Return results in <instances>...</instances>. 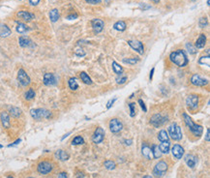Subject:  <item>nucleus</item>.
<instances>
[{
  "label": "nucleus",
  "mask_w": 210,
  "mask_h": 178,
  "mask_svg": "<svg viewBox=\"0 0 210 178\" xmlns=\"http://www.w3.org/2000/svg\"><path fill=\"white\" fill-rule=\"evenodd\" d=\"M80 79H81V80H83L85 84H88V85L89 84H92V80H91V79L89 77V76L87 75L86 73L81 72L80 73Z\"/></svg>",
  "instance_id": "31"
},
{
  "label": "nucleus",
  "mask_w": 210,
  "mask_h": 178,
  "mask_svg": "<svg viewBox=\"0 0 210 178\" xmlns=\"http://www.w3.org/2000/svg\"><path fill=\"white\" fill-rule=\"evenodd\" d=\"M59 17H60V15L57 9H52L49 12V18L52 22H56L58 19H59Z\"/></svg>",
  "instance_id": "25"
},
{
  "label": "nucleus",
  "mask_w": 210,
  "mask_h": 178,
  "mask_svg": "<svg viewBox=\"0 0 210 178\" xmlns=\"http://www.w3.org/2000/svg\"><path fill=\"white\" fill-rule=\"evenodd\" d=\"M152 1H154V2H159L160 0H152Z\"/></svg>",
  "instance_id": "54"
},
{
  "label": "nucleus",
  "mask_w": 210,
  "mask_h": 178,
  "mask_svg": "<svg viewBox=\"0 0 210 178\" xmlns=\"http://www.w3.org/2000/svg\"><path fill=\"white\" fill-rule=\"evenodd\" d=\"M113 28L115 30H117V31H124V30L126 29V23L124 22V21H117V22L114 23Z\"/></svg>",
  "instance_id": "29"
},
{
  "label": "nucleus",
  "mask_w": 210,
  "mask_h": 178,
  "mask_svg": "<svg viewBox=\"0 0 210 178\" xmlns=\"http://www.w3.org/2000/svg\"><path fill=\"white\" fill-rule=\"evenodd\" d=\"M122 128H123V125H122V123L119 121L118 119H112L111 120V122H110V129L111 131L112 132V133H118V132H120L122 130Z\"/></svg>",
  "instance_id": "12"
},
{
  "label": "nucleus",
  "mask_w": 210,
  "mask_h": 178,
  "mask_svg": "<svg viewBox=\"0 0 210 178\" xmlns=\"http://www.w3.org/2000/svg\"><path fill=\"white\" fill-rule=\"evenodd\" d=\"M154 71H155V68H152V70H151V72H150V79H153V74H154Z\"/></svg>",
  "instance_id": "51"
},
{
  "label": "nucleus",
  "mask_w": 210,
  "mask_h": 178,
  "mask_svg": "<svg viewBox=\"0 0 210 178\" xmlns=\"http://www.w3.org/2000/svg\"><path fill=\"white\" fill-rule=\"evenodd\" d=\"M69 86L72 90H77V89L79 88V84H77V81L75 77H71V79H69Z\"/></svg>",
  "instance_id": "33"
},
{
  "label": "nucleus",
  "mask_w": 210,
  "mask_h": 178,
  "mask_svg": "<svg viewBox=\"0 0 210 178\" xmlns=\"http://www.w3.org/2000/svg\"><path fill=\"white\" fill-rule=\"evenodd\" d=\"M40 1H41V0H29V3L31 4V5L36 6V5H38Z\"/></svg>",
  "instance_id": "46"
},
{
  "label": "nucleus",
  "mask_w": 210,
  "mask_h": 178,
  "mask_svg": "<svg viewBox=\"0 0 210 178\" xmlns=\"http://www.w3.org/2000/svg\"><path fill=\"white\" fill-rule=\"evenodd\" d=\"M21 139H18V140H15V141L14 143H12V144H10V145H9V147H12V146H15V145H18V143H19V142H21Z\"/></svg>",
  "instance_id": "50"
},
{
  "label": "nucleus",
  "mask_w": 210,
  "mask_h": 178,
  "mask_svg": "<svg viewBox=\"0 0 210 178\" xmlns=\"http://www.w3.org/2000/svg\"><path fill=\"white\" fill-rule=\"evenodd\" d=\"M169 58L174 64L179 66V67H184V66L188 64L187 55H186V53L181 49H178L176 51L172 52L169 55Z\"/></svg>",
  "instance_id": "1"
},
{
  "label": "nucleus",
  "mask_w": 210,
  "mask_h": 178,
  "mask_svg": "<svg viewBox=\"0 0 210 178\" xmlns=\"http://www.w3.org/2000/svg\"><path fill=\"white\" fill-rule=\"evenodd\" d=\"M44 84L45 85H54L56 84V77L52 73H46L44 76Z\"/></svg>",
  "instance_id": "17"
},
{
  "label": "nucleus",
  "mask_w": 210,
  "mask_h": 178,
  "mask_svg": "<svg viewBox=\"0 0 210 178\" xmlns=\"http://www.w3.org/2000/svg\"><path fill=\"white\" fill-rule=\"evenodd\" d=\"M8 178H14L13 176H9V177H8Z\"/></svg>",
  "instance_id": "55"
},
{
  "label": "nucleus",
  "mask_w": 210,
  "mask_h": 178,
  "mask_svg": "<svg viewBox=\"0 0 210 178\" xmlns=\"http://www.w3.org/2000/svg\"><path fill=\"white\" fill-rule=\"evenodd\" d=\"M143 178H153V177L151 176V175H145V176L143 177Z\"/></svg>",
  "instance_id": "53"
},
{
  "label": "nucleus",
  "mask_w": 210,
  "mask_h": 178,
  "mask_svg": "<svg viewBox=\"0 0 210 178\" xmlns=\"http://www.w3.org/2000/svg\"><path fill=\"white\" fill-rule=\"evenodd\" d=\"M104 138H105V131L102 128H97L94 135H93L92 140L95 143H100L104 140Z\"/></svg>",
  "instance_id": "14"
},
{
  "label": "nucleus",
  "mask_w": 210,
  "mask_h": 178,
  "mask_svg": "<svg viewBox=\"0 0 210 178\" xmlns=\"http://www.w3.org/2000/svg\"><path fill=\"white\" fill-rule=\"evenodd\" d=\"M30 114L34 119H43V118H49L52 116V112L45 110V108H36V110H31Z\"/></svg>",
  "instance_id": "3"
},
{
  "label": "nucleus",
  "mask_w": 210,
  "mask_h": 178,
  "mask_svg": "<svg viewBox=\"0 0 210 178\" xmlns=\"http://www.w3.org/2000/svg\"><path fill=\"white\" fill-rule=\"evenodd\" d=\"M205 44H206V36L204 34H200L196 42V46L197 49H203L204 48Z\"/></svg>",
  "instance_id": "23"
},
{
  "label": "nucleus",
  "mask_w": 210,
  "mask_h": 178,
  "mask_svg": "<svg viewBox=\"0 0 210 178\" xmlns=\"http://www.w3.org/2000/svg\"><path fill=\"white\" fill-rule=\"evenodd\" d=\"M172 155L174 156V158H176V159H181L182 156H183V154H184V149L182 148L179 144L174 145L172 147Z\"/></svg>",
  "instance_id": "19"
},
{
  "label": "nucleus",
  "mask_w": 210,
  "mask_h": 178,
  "mask_svg": "<svg viewBox=\"0 0 210 178\" xmlns=\"http://www.w3.org/2000/svg\"><path fill=\"white\" fill-rule=\"evenodd\" d=\"M77 18V14H75V15H68V17H67L68 19H75V18Z\"/></svg>",
  "instance_id": "48"
},
{
  "label": "nucleus",
  "mask_w": 210,
  "mask_h": 178,
  "mask_svg": "<svg viewBox=\"0 0 210 178\" xmlns=\"http://www.w3.org/2000/svg\"><path fill=\"white\" fill-rule=\"evenodd\" d=\"M87 3L89 4H93V5H95V4H98L101 2V0H85Z\"/></svg>",
  "instance_id": "45"
},
{
  "label": "nucleus",
  "mask_w": 210,
  "mask_h": 178,
  "mask_svg": "<svg viewBox=\"0 0 210 178\" xmlns=\"http://www.w3.org/2000/svg\"><path fill=\"white\" fill-rule=\"evenodd\" d=\"M18 43H19V46H21V48H34L35 46V45L33 44V42L31 41L27 36L19 37Z\"/></svg>",
  "instance_id": "15"
},
{
  "label": "nucleus",
  "mask_w": 210,
  "mask_h": 178,
  "mask_svg": "<svg viewBox=\"0 0 210 178\" xmlns=\"http://www.w3.org/2000/svg\"><path fill=\"white\" fill-rule=\"evenodd\" d=\"M139 61L138 58H124L123 59V62L124 63H126V64H131V65H135L137 62Z\"/></svg>",
  "instance_id": "37"
},
{
  "label": "nucleus",
  "mask_w": 210,
  "mask_h": 178,
  "mask_svg": "<svg viewBox=\"0 0 210 178\" xmlns=\"http://www.w3.org/2000/svg\"><path fill=\"white\" fill-rule=\"evenodd\" d=\"M112 69H113L114 73H115V74H117V75H121L122 72H123L122 67H121V66H120L119 64L116 63L115 61L112 62Z\"/></svg>",
  "instance_id": "34"
},
{
  "label": "nucleus",
  "mask_w": 210,
  "mask_h": 178,
  "mask_svg": "<svg viewBox=\"0 0 210 178\" xmlns=\"http://www.w3.org/2000/svg\"><path fill=\"white\" fill-rule=\"evenodd\" d=\"M141 154L143 157H145L146 159H150L153 158V154H152V150L149 147V145L147 144L146 142H143L142 143V146H141Z\"/></svg>",
  "instance_id": "16"
},
{
  "label": "nucleus",
  "mask_w": 210,
  "mask_h": 178,
  "mask_svg": "<svg viewBox=\"0 0 210 178\" xmlns=\"http://www.w3.org/2000/svg\"><path fill=\"white\" fill-rule=\"evenodd\" d=\"M55 156L61 161H66V160H68L69 159V155L63 150H58L57 152L55 153Z\"/></svg>",
  "instance_id": "27"
},
{
  "label": "nucleus",
  "mask_w": 210,
  "mask_h": 178,
  "mask_svg": "<svg viewBox=\"0 0 210 178\" xmlns=\"http://www.w3.org/2000/svg\"><path fill=\"white\" fill-rule=\"evenodd\" d=\"M191 82L196 86H205L208 84V80L201 77L200 75H194L191 77Z\"/></svg>",
  "instance_id": "11"
},
{
  "label": "nucleus",
  "mask_w": 210,
  "mask_h": 178,
  "mask_svg": "<svg viewBox=\"0 0 210 178\" xmlns=\"http://www.w3.org/2000/svg\"><path fill=\"white\" fill-rule=\"evenodd\" d=\"M15 30H17V32L22 34V33L27 32V31L29 30V28H28V26H26L24 24V23L18 22V25H17V27H15Z\"/></svg>",
  "instance_id": "26"
},
{
  "label": "nucleus",
  "mask_w": 210,
  "mask_h": 178,
  "mask_svg": "<svg viewBox=\"0 0 210 178\" xmlns=\"http://www.w3.org/2000/svg\"><path fill=\"white\" fill-rule=\"evenodd\" d=\"M18 80L22 86H27L30 84V77L26 74V72L23 69H19L18 72Z\"/></svg>",
  "instance_id": "6"
},
{
  "label": "nucleus",
  "mask_w": 210,
  "mask_h": 178,
  "mask_svg": "<svg viewBox=\"0 0 210 178\" xmlns=\"http://www.w3.org/2000/svg\"><path fill=\"white\" fill-rule=\"evenodd\" d=\"M115 101H116V98H114L113 100H111L110 102H108V103L107 104V107H108V108H110V107L112 106V104H113V103L115 102Z\"/></svg>",
  "instance_id": "47"
},
{
  "label": "nucleus",
  "mask_w": 210,
  "mask_h": 178,
  "mask_svg": "<svg viewBox=\"0 0 210 178\" xmlns=\"http://www.w3.org/2000/svg\"><path fill=\"white\" fill-rule=\"evenodd\" d=\"M58 178H67V173H66V172H61L59 175H58Z\"/></svg>",
  "instance_id": "49"
},
{
  "label": "nucleus",
  "mask_w": 210,
  "mask_h": 178,
  "mask_svg": "<svg viewBox=\"0 0 210 178\" xmlns=\"http://www.w3.org/2000/svg\"><path fill=\"white\" fill-rule=\"evenodd\" d=\"M158 138L160 141H168L169 140V135L167 134L165 130H162L158 135Z\"/></svg>",
  "instance_id": "32"
},
{
  "label": "nucleus",
  "mask_w": 210,
  "mask_h": 178,
  "mask_svg": "<svg viewBox=\"0 0 210 178\" xmlns=\"http://www.w3.org/2000/svg\"><path fill=\"white\" fill-rule=\"evenodd\" d=\"M91 24H92V27H93V29H94L95 32L100 33L101 31H103V29H104L105 22L100 18H94V19H92Z\"/></svg>",
  "instance_id": "13"
},
{
  "label": "nucleus",
  "mask_w": 210,
  "mask_h": 178,
  "mask_svg": "<svg viewBox=\"0 0 210 178\" xmlns=\"http://www.w3.org/2000/svg\"><path fill=\"white\" fill-rule=\"evenodd\" d=\"M139 104H141V108L143 110V111H144V112H146V110H146V107H145L144 103L142 102V100H139Z\"/></svg>",
  "instance_id": "44"
},
{
  "label": "nucleus",
  "mask_w": 210,
  "mask_h": 178,
  "mask_svg": "<svg viewBox=\"0 0 210 178\" xmlns=\"http://www.w3.org/2000/svg\"><path fill=\"white\" fill-rule=\"evenodd\" d=\"M0 119H1V123L4 128H9L10 127V116L8 114V112L3 111L0 114Z\"/></svg>",
  "instance_id": "21"
},
{
  "label": "nucleus",
  "mask_w": 210,
  "mask_h": 178,
  "mask_svg": "<svg viewBox=\"0 0 210 178\" xmlns=\"http://www.w3.org/2000/svg\"><path fill=\"white\" fill-rule=\"evenodd\" d=\"M2 147H3V146H2L1 144H0V148H2Z\"/></svg>",
  "instance_id": "56"
},
{
  "label": "nucleus",
  "mask_w": 210,
  "mask_h": 178,
  "mask_svg": "<svg viewBox=\"0 0 210 178\" xmlns=\"http://www.w3.org/2000/svg\"><path fill=\"white\" fill-rule=\"evenodd\" d=\"M34 97H35V92H34V90L32 88H30L29 90L25 93V99L30 101V100L34 99Z\"/></svg>",
  "instance_id": "36"
},
{
  "label": "nucleus",
  "mask_w": 210,
  "mask_h": 178,
  "mask_svg": "<svg viewBox=\"0 0 210 178\" xmlns=\"http://www.w3.org/2000/svg\"><path fill=\"white\" fill-rule=\"evenodd\" d=\"M30 178H32V177H30Z\"/></svg>",
  "instance_id": "57"
},
{
  "label": "nucleus",
  "mask_w": 210,
  "mask_h": 178,
  "mask_svg": "<svg viewBox=\"0 0 210 178\" xmlns=\"http://www.w3.org/2000/svg\"><path fill=\"white\" fill-rule=\"evenodd\" d=\"M159 148L160 151L164 154H168L169 152V148H170V142L168 141H161V144L159 145Z\"/></svg>",
  "instance_id": "24"
},
{
  "label": "nucleus",
  "mask_w": 210,
  "mask_h": 178,
  "mask_svg": "<svg viewBox=\"0 0 210 178\" xmlns=\"http://www.w3.org/2000/svg\"><path fill=\"white\" fill-rule=\"evenodd\" d=\"M18 17L25 21H30L31 19L34 18V15L27 11H19L18 13Z\"/></svg>",
  "instance_id": "20"
},
{
  "label": "nucleus",
  "mask_w": 210,
  "mask_h": 178,
  "mask_svg": "<svg viewBox=\"0 0 210 178\" xmlns=\"http://www.w3.org/2000/svg\"><path fill=\"white\" fill-rule=\"evenodd\" d=\"M184 160L186 162V164L188 165V166H190L191 168H195L196 165H197V158L196 156H194V155H192V154L186 155L185 158H184Z\"/></svg>",
  "instance_id": "18"
},
{
  "label": "nucleus",
  "mask_w": 210,
  "mask_h": 178,
  "mask_svg": "<svg viewBox=\"0 0 210 178\" xmlns=\"http://www.w3.org/2000/svg\"><path fill=\"white\" fill-rule=\"evenodd\" d=\"M167 170H168V165H167V163L164 161H161V162H159L156 165V166L154 168L153 175L157 178H161L165 175Z\"/></svg>",
  "instance_id": "4"
},
{
  "label": "nucleus",
  "mask_w": 210,
  "mask_h": 178,
  "mask_svg": "<svg viewBox=\"0 0 210 178\" xmlns=\"http://www.w3.org/2000/svg\"><path fill=\"white\" fill-rule=\"evenodd\" d=\"M129 107H130V110H131L130 115L132 116V117H134V116L136 115V104L132 103V104H129Z\"/></svg>",
  "instance_id": "42"
},
{
  "label": "nucleus",
  "mask_w": 210,
  "mask_h": 178,
  "mask_svg": "<svg viewBox=\"0 0 210 178\" xmlns=\"http://www.w3.org/2000/svg\"><path fill=\"white\" fill-rule=\"evenodd\" d=\"M151 150H152L153 157H154L155 159H159V158L161 157L162 152L160 151V148H159V146H158V145L153 144V145H152V148H151Z\"/></svg>",
  "instance_id": "28"
},
{
  "label": "nucleus",
  "mask_w": 210,
  "mask_h": 178,
  "mask_svg": "<svg viewBox=\"0 0 210 178\" xmlns=\"http://www.w3.org/2000/svg\"><path fill=\"white\" fill-rule=\"evenodd\" d=\"M206 141H209V129H207V134H206Z\"/></svg>",
  "instance_id": "52"
},
{
  "label": "nucleus",
  "mask_w": 210,
  "mask_h": 178,
  "mask_svg": "<svg viewBox=\"0 0 210 178\" xmlns=\"http://www.w3.org/2000/svg\"><path fill=\"white\" fill-rule=\"evenodd\" d=\"M105 166L108 169H113L115 168V164L112 161H106L105 162Z\"/></svg>",
  "instance_id": "40"
},
{
  "label": "nucleus",
  "mask_w": 210,
  "mask_h": 178,
  "mask_svg": "<svg viewBox=\"0 0 210 178\" xmlns=\"http://www.w3.org/2000/svg\"><path fill=\"white\" fill-rule=\"evenodd\" d=\"M169 133L170 138L174 140H180L182 138V132H181V128L177 125L176 123H173L169 126Z\"/></svg>",
  "instance_id": "5"
},
{
  "label": "nucleus",
  "mask_w": 210,
  "mask_h": 178,
  "mask_svg": "<svg viewBox=\"0 0 210 178\" xmlns=\"http://www.w3.org/2000/svg\"><path fill=\"white\" fill-rule=\"evenodd\" d=\"M83 143V138L81 137H76L73 139V145H79Z\"/></svg>",
  "instance_id": "39"
},
{
  "label": "nucleus",
  "mask_w": 210,
  "mask_h": 178,
  "mask_svg": "<svg viewBox=\"0 0 210 178\" xmlns=\"http://www.w3.org/2000/svg\"><path fill=\"white\" fill-rule=\"evenodd\" d=\"M166 121H167V118L164 117V116H162L161 114H155L150 119V123L152 124L154 127H157V128L162 126Z\"/></svg>",
  "instance_id": "10"
},
{
  "label": "nucleus",
  "mask_w": 210,
  "mask_h": 178,
  "mask_svg": "<svg viewBox=\"0 0 210 178\" xmlns=\"http://www.w3.org/2000/svg\"><path fill=\"white\" fill-rule=\"evenodd\" d=\"M127 80V76H123L122 79H117V83L118 84H123Z\"/></svg>",
  "instance_id": "43"
},
{
  "label": "nucleus",
  "mask_w": 210,
  "mask_h": 178,
  "mask_svg": "<svg viewBox=\"0 0 210 178\" xmlns=\"http://www.w3.org/2000/svg\"><path fill=\"white\" fill-rule=\"evenodd\" d=\"M186 48H187V49H188V51L190 52V53H192V54H195L196 52H197V49H196V48L195 46H194L191 43H187V44H186Z\"/></svg>",
  "instance_id": "38"
},
{
  "label": "nucleus",
  "mask_w": 210,
  "mask_h": 178,
  "mask_svg": "<svg viewBox=\"0 0 210 178\" xmlns=\"http://www.w3.org/2000/svg\"><path fill=\"white\" fill-rule=\"evenodd\" d=\"M10 113H11V115L13 116V117H19V116H21V110H19L18 107H12L11 108H10Z\"/></svg>",
  "instance_id": "30"
},
{
  "label": "nucleus",
  "mask_w": 210,
  "mask_h": 178,
  "mask_svg": "<svg viewBox=\"0 0 210 178\" xmlns=\"http://www.w3.org/2000/svg\"><path fill=\"white\" fill-rule=\"evenodd\" d=\"M52 170V165L49 162H41L38 165V172L41 174H48Z\"/></svg>",
  "instance_id": "7"
},
{
  "label": "nucleus",
  "mask_w": 210,
  "mask_h": 178,
  "mask_svg": "<svg viewBox=\"0 0 210 178\" xmlns=\"http://www.w3.org/2000/svg\"><path fill=\"white\" fill-rule=\"evenodd\" d=\"M183 117H184V121L186 123V125L189 127L190 131L192 132L193 135H195L196 137H200V135L203 134V128L200 126V125H197L193 122V120L190 118V116L187 115L186 113H183Z\"/></svg>",
  "instance_id": "2"
},
{
  "label": "nucleus",
  "mask_w": 210,
  "mask_h": 178,
  "mask_svg": "<svg viewBox=\"0 0 210 178\" xmlns=\"http://www.w3.org/2000/svg\"><path fill=\"white\" fill-rule=\"evenodd\" d=\"M186 104L190 107L191 110H196L199 104V97L197 95H190L186 99Z\"/></svg>",
  "instance_id": "9"
},
{
  "label": "nucleus",
  "mask_w": 210,
  "mask_h": 178,
  "mask_svg": "<svg viewBox=\"0 0 210 178\" xmlns=\"http://www.w3.org/2000/svg\"><path fill=\"white\" fill-rule=\"evenodd\" d=\"M199 63L201 64V65H206V66H209L210 64V58L209 56H203V57H200V60H199Z\"/></svg>",
  "instance_id": "35"
},
{
  "label": "nucleus",
  "mask_w": 210,
  "mask_h": 178,
  "mask_svg": "<svg viewBox=\"0 0 210 178\" xmlns=\"http://www.w3.org/2000/svg\"><path fill=\"white\" fill-rule=\"evenodd\" d=\"M128 44H129V46L132 49H135L136 51H138L139 54H143V52H144V48H143V45L141 42L137 41V40H130V41H128Z\"/></svg>",
  "instance_id": "8"
},
{
  "label": "nucleus",
  "mask_w": 210,
  "mask_h": 178,
  "mask_svg": "<svg viewBox=\"0 0 210 178\" xmlns=\"http://www.w3.org/2000/svg\"><path fill=\"white\" fill-rule=\"evenodd\" d=\"M199 25H200V27H201V28H204V27L207 25V18H201L199 21Z\"/></svg>",
  "instance_id": "41"
},
{
  "label": "nucleus",
  "mask_w": 210,
  "mask_h": 178,
  "mask_svg": "<svg viewBox=\"0 0 210 178\" xmlns=\"http://www.w3.org/2000/svg\"><path fill=\"white\" fill-rule=\"evenodd\" d=\"M11 33H12V31L9 27L6 24H4V23H0V36L5 38V37L10 36Z\"/></svg>",
  "instance_id": "22"
}]
</instances>
